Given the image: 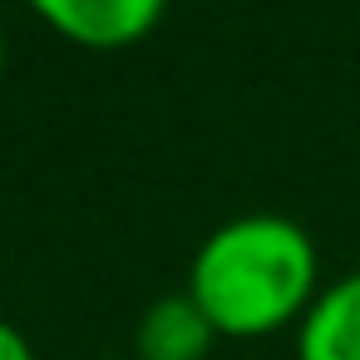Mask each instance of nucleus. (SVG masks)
I'll use <instances>...</instances> for the list:
<instances>
[{
  "label": "nucleus",
  "instance_id": "obj_4",
  "mask_svg": "<svg viewBox=\"0 0 360 360\" xmlns=\"http://www.w3.org/2000/svg\"><path fill=\"white\" fill-rule=\"evenodd\" d=\"M134 340H139V360H202L207 345L217 340V330L198 311V301L188 291H178L143 311Z\"/></svg>",
  "mask_w": 360,
  "mask_h": 360
},
{
  "label": "nucleus",
  "instance_id": "obj_2",
  "mask_svg": "<svg viewBox=\"0 0 360 360\" xmlns=\"http://www.w3.org/2000/svg\"><path fill=\"white\" fill-rule=\"evenodd\" d=\"M25 6L84 50H124L153 35L168 0H25Z\"/></svg>",
  "mask_w": 360,
  "mask_h": 360
},
{
  "label": "nucleus",
  "instance_id": "obj_3",
  "mask_svg": "<svg viewBox=\"0 0 360 360\" xmlns=\"http://www.w3.org/2000/svg\"><path fill=\"white\" fill-rule=\"evenodd\" d=\"M296 360H360V271L316 291L296 321Z\"/></svg>",
  "mask_w": 360,
  "mask_h": 360
},
{
  "label": "nucleus",
  "instance_id": "obj_1",
  "mask_svg": "<svg viewBox=\"0 0 360 360\" xmlns=\"http://www.w3.org/2000/svg\"><path fill=\"white\" fill-rule=\"evenodd\" d=\"M321 257L301 222L247 212L202 237L188 271V296L217 335H266L291 326L316 301Z\"/></svg>",
  "mask_w": 360,
  "mask_h": 360
},
{
  "label": "nucleus",
  "instance_id": "obj_6",
  "mask_svg": "<svg viewBox=\"0 0 360 360\" xmlns=\"http://www.w3.org/2000/svg\"><path fill=\"white\" fill-rule=\"evenodd\" d=\"M0 75H6V30H0Z\"/></svg>",
  "mask_w": 360,
  "mask_h": 360
},
{
  "label": "nucleus",
  "instance_id": "obj_5",
  "mask_svg": "<svg viewBox=\"0 0 360 360\" xmlns=\"http://www.w3.org/2000/svg\"><path fill=\"white\" fill-rule=\"evenodd\" d=\"M0 360H35V345H30L25 330L11 326V321H0Z\"/></svg>",
  "mask_w": 360,
  "mask_h": 360
}]
</instances>
